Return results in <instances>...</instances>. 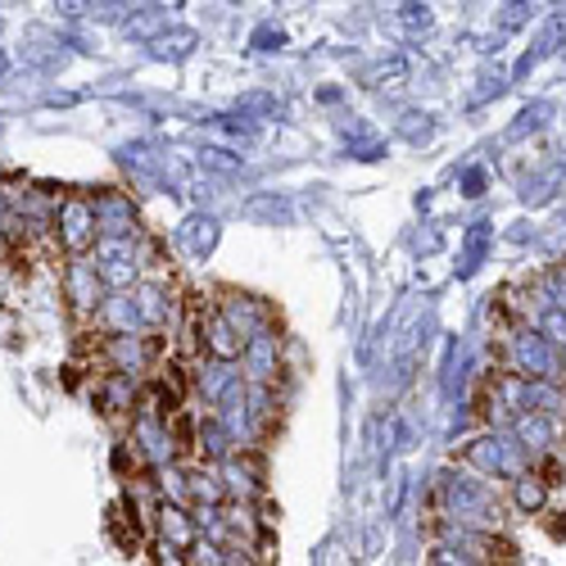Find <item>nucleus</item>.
<instances>
[{
	"mask_svg": "<svg viewBox=\"0 0 566 566\" xmlns=\"http://www.w3.org/2000/svg\"><path fill=\"white\" fill-rule=\"evenodd\" d=\"M0 69H6V60H0Z\"/></svg>",
	"mask_w": 566,
	"mask_h": 566,
	"instance_id": "15",
	"label": "nucleus"
},
{
	"mask_svg": "<svg viewBox=\"0 0 566 566\" xmlns=\"http://www.w3.org/2000/svg\"><path fill=\"white\" fill-rule=\"evenodd\" d=\"M241 381L245 386H259V390H276V381L286 376V336H281V326H263L259 336L245 340L241 349Z\"/></svg>",
	"mask_w": 566,
	"mask_h": 566,
	"instance_id": "4",
	"label": "nucleus"
},
{
	"mask_svg": "<svg viewBox=\"0 0 566 566\" xmlns=\"http://www.w3.org/2000/svg\"><path fill=\"white\" fill-rule=\"evenodd\" d=\"M241 349H245V340L235 336L227 326V317L209 304V313H205V358H213V363H241Z\"/></svg>",
	"mask_w": 566,
	"mask_h": 566,
	"instance_id": "12",
	"label": "nucleus"
},
{
	"mask_svg": "<svg viewBox=\"0 0 566 566\" xmlns=\"http://www.w3.org/2000/svg\"><path fill=\"white\" fill-rule=\"evenodd\" d=\"M64 295L73 300V308L82 317H96L101 304H105V286H101V272H96V259H73L69 272H64Z\"/></svg>",
	"mask_w": 566,
	"mask_h": 566,
	"instance_id": "10",
	"label": "nucleus"
},
{
	"mask_svg": "<svg viewBox=\"0 0 566 566\" xmlns=\"http://www.w3.org/2000/svg\"><path fill=\"white\" fill-rule=\"evenodd\" d=\"M507 499H512V507L522 512V516H539V512L548 507V499H553V485L544 481L539 467H531L526 476H516V481L507 485Z\"/></svg>",
	"mask_w": 566,
	"mask_h": 566,
	"instance_id": "13",
	"label": "nucleus"
},
{
	"mask_svg": "<svg viewBox=\"0 0 566 566\" xmlns=\"http://www.w3.org/2000/svg\"><path fill=\"white\" fill-rule=\"evenodd\" d=\"M96 205V227L101 241H140V222H136V205L127 191H101L91 196Z\"/></svg>",
	"mask_w": 566,
	"mask_h": 566,
	"instance_id": "9",
	"label": "nucleus"
},
{
	"mask_svg": "<svg viewBox=\"0 0 566 566\" xmlns=\"http://www.w3.org/2000/svg\"><path fill=\"white\" fill-rule=\"evenodd\" d=\"M55 235H60V245L73 259L96 254L101 227H96V205H91V196H64V200H55Z\"/></svg>",
	"mask_w": 566,
	"mask_h": 566,
	"instance_id": "5",
	"label": "nucleus"
},
{
	"mask_svg": "<svg viewBox=\"0 0 566 566\" xmlns=\"http://www.w3.org/2000/svg\"><path fill=\"white\" fill-rule=\"evenodd\" d=\"M503 371L522 376V381H553V386H566V358L562 349H553L535 326H516L507 336V358H503Z\"/></svg>",
	"mask_w": 566,
	"mask_h": 566,
	"instance_id": "3",
	"label": "nucleus"
},
{
	"mask_svg": "<svg viewBox=\"0 0 566 566\" xmlns=\"http://www.w3.org/2000/svg\"><path fill=\"white\" fill-rule=\"evenodd\" d=\"M222 300L213 304L222 317H227V326H231V332L235 336H241V340H250V336H259L263 332V326H272L276 322V308L263 300V295H250V291H235V286H222L218 291Z\"/></svg>",
	"mask_w": 566,
	"mask_h": 566,
	"instance_id": "7",
	"label": "nucleus"
},
{
	"mask_svg": "<svg viewBox=\"0 0 566 566\" xmlns=\"http://www.w3.org/2000/svg\"><path fill=\"white\" fill-rule=\"evenodd\" d=\"M436 522L481 531V535H503V503L490 481L471 476V471H440L436 481Z\"/></svg>",
	"mask_w": 566,
	"mask_h": 566,
	"instance_id": "1",
	"label": "nucleus"
},
{
	"mask_svg": "<svg viewBox=\"0 0 566 566\" xmlns=\"http://www.w3.org/2000/svg\"><path fill=\"white\" fill-rule=\"evenodd\" d=\"M431 566H436V562H431Z\"/></svg>",
	"mask_w": 566,
	"mask_h": 566,
	"instance_id": "16",
	"label": "nucleus"
},
{
	"mask_svg": "<svg viewBox=\"0 0 566 566\" xmlns=\"http://www.w3.org/2000/svg\"><path fill=\"white\" fill-rule=\"evenodd\" d=\"M155 539H159V544H168V548H177V553H191V548H196V539H200L191 507L164 503V507H159V516H155Z\"/></svg>",
	"mask_w": 566,
	"mask_h": 566,
	"instance_id": "11",
	"label": "nucleus"
},
{
	"mask_svg": "<svg viewBox=\"0 0 566 566\" xmlns=\"http://www.w3.org/2000/svg\"><path fill=\"white\" fill-rule=\"evenodd\" d=\"M159 354H164V340H155V336H105L96 345V358L105 363V371H118V376L155 371Z\"/></svg>",
	"mask_w": 566,
	"mask_h": 566,
	"instance_id": "6",
	"label": "nucleus"
},
{
	"mask_svg": "<svg viewBox=\"0 0 566 566\" xmlns=\"http://www.w3.org/2000/svg\"><path fill=\"white\" fill-rule=\"evenodd\" d=\"M155 566H191V557H186V553H177V548H168V544H159V539H155Z\"/></svg>",
	"mask_w": 566,
	"mask_h": 566,
	"instance_id": "14",
	"label": "nucleus"
},
{
	"mask_svg": "<svg viewBox=\"0 0 566 566\" xmlns=\"http://www.w3.org/2000/svg\"><path fill=\"white\" fill-rule=\"evenodd\" d=\"M462 462L476 471L481 481H516V476H526V471L535 467V458L522 449V440H516L512 431H485L476 440H467L462 444Z\"/></svg>",
	"mask_w": 566,
	"mask_h": 566,
	"instance_id": "2",
	"label": "nucleus"
},
{
	"mask_svg": "<svg viewBox=\"0 0 566 566\" xmlns=\"http://www.w3.org/2000/svg\"><path fill=\"white\" fill-rule=\"evenodd\" d=\"M218 476H222L227 503H259V499H268V471H263V458L254 449L231 453L218 467Z\"/></svg>",
	"mask_w": 566,
	"mask_h": 566,
	"instance_id": "8",
	"label": "nucleus"
}]
</instances>
